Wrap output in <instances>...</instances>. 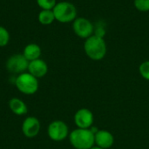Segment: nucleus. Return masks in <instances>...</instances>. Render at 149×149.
<instances>
[{
  "mask_svg": "<svg viewBox=\"0 0 149 149\" xmlns=\"http://www.w3.org/2000/svg\"><path fill=\"white\" fill-rule=\"evenodd\" d=\"M84 50L89 58L99 61L106 56L107 47L103 38L93 34L86 39L84 43Z\"/></svg>",
  "mask_w": 149,
  "mask_h": 149,
  "instance_id": "obj_1",
  "label": "nucleus"
},
{
  "mask_svg": "<svg viewBox=\"0 0 149 149\" xmlns=\"http://www.w3.org/2000/svg\"><path fill=\"white\" fill-rule=\"evenodd\" d=\"M71 145L75 149H90L94 146V134L91 129L77 128L69 134Z\"/></svg>",
  "mask_w": 149,
  "mask_h": 149,
  "instance_id": "obj_2",
  "label": "nucleus"
},
{
  "mask_svg": "<svg viewBox=\"0 0 149 149\" xmlns=\"http://www.w3.org/2000/svg\"><path fill=\"white\" fill-rule=\"evenodd\" d=\"M55 20L59 23L67 24L73 22L77 18V9L73 3L66 1L57 3L52 9Z\"/></svg>",
  "mask_w": 149,
  "mask_h": 149,
  "instance_id": "obj_3",
  "label": "nucleus"
},
{
  "mask_svg": "<svg viewBox=\"0 0 149 149\" xmlns=\"http://www.w3.org/2000/svg\"><path fill=\"white\" fill-rule=\"evenodd\" d=\"M14 83L17 89L25 95H33L38 92L39 86L38 79L29 72L18 74Z\"/></svg>",
  "mask_w": 149,
  "mask_h": 149,
  "instance_id": "obj_4",
  "label": "nucleus"
},
{
  "mask_svg": "<svg viewBox=\"0 0 149 149\" xmlns=\"http://www.w3.org/2000/svg\"><path fill=\"white\" fill-rule=\"evenodd\" d=\"M49 138L53 141H62L69 135L68 126L62 120H54L51 122L47 128Z\"/></svg>",
  "mask_w": 149,
  "mask_h": 149,
  "instance_id": "obj_5",
  "label": "nucleus"
},
{
  "mask_svg": "<svg viewBox=\"0 0 149 149\" xmlns=\"http://www.w3.org/2000/svg\"><path fill=\"white\" fill-rule=\"evenodd\" d=\"M29 61L24 58L23 54L17 53L11 55L6 61V69L14 74H20L27 71Z\"/></svg>",
  "mask_w": 149,
  "mask_h": 149,
  "instance_id": "obj_6",
  "label": "nucleus"
},
{
  "mask_svg": "<svg viewBox=\"0 0 149 149\" xmlns=\"http://www.w3.org/2000/svg\"><path fill=\"white\" fill-rule=\"evenodd\" d=\"M72 30L78 37L86 39L93 36L94 27L89 19L86 17H77L72 22Z\"/></svg>",
  "mask_w": 149,
  "mask_h": 149,
  "instance_id": "obj_7",
  "label": "nucleus"
},
{
  "mask_svg": "<svg viewBox=\"0 0 149 149\" xmlns=\"http://www.w3.org/2000/svg\"><path fill=\"white\" fill-rule=\"evenodd\" d=\"M94 120L93 113L87 108H80L74 114V122L78 128L89 129Z\"/></svg>",
  "mask_w": 149,
  "mask_h": 149,
  "instance_id": "obj_8",
  "label": "nucleus"
},
{
  "mask_svg": "<svg viewBox=\"0 0 149 149\" xmlns=\"http://www.w3.org/2000/svg\"><path fill=\"white\" fill-rule=\"evenodd\" d=\"M41 129V124L38 118L34 116H29L24 119L22 124V133L26 138L36 137Z\"/></svg>",
  "mask_w": 149,
  "mask_h": 149,
  "instance_id": "obj_9",
  "label": "nucleus"
},
{
  "mask_svg": "<svg viewBox=\"0 0 149 149\" xmlns=\"http://www.w3.org/2000/svg\"><path fill=\"white\" fill-rule=\"evenodd\" d=\"M28 72L36 77L37 79L45 77L48 72V65L46 62L41 58H38L33 61L29 62Z\"/></svg>",
  "mask_w": 149,
  "mask_h": 149,
  "instance_id": "obj_10",
  "label": "nucleus"
},
{
  "mask_svg": "<svg viewBox=\"0 0 149 149\" xmlns=\"http://www.w3.org/2000/svg\"><path fill=\"white\" fill-rule=\"evenodd\" d=\"M94 141L96 146L103 149H108L113 145L114 137L107 130H99L94 134Z\"/></svg>",
  "mask_w": 149,
  "mask_h": 149,
  "instance_id": "obj_11",
  "label": "nucleus"
},
{
  "mask_svg": "<svg viewBox=\"0 0 149 149\" xmlns=\"http://www.w3.org/2000/svg\"><path fill=\"white\" fill-rule=\"evenodd\" d=\"M41 53H42V51H41L40 46L37 44L31 43V44H28L24 48L22 54L30 62V61H33L38 58H40Z\"/></svg>",
  "mask_w": 149,
  "mask_h": 149,
  "instance_id": "obj_12",
  "label": "nucleus"
},
{
  "mask_svg": "<svg viewBox=\"0 0 149 149\" xmlns=\"http://www.w3.org/2000/svg\"><path fill=\"white\" fill-rule=\"evenodd\" d=\"M9 107L10 111L17 116L24 115L28 112V107L26 104L18 98L10 99V100L9 101Z\"/></svg>",
  "mask_w": 149,
  "mask_h": 149,
  "instance_id": "obj_13",
  "label": "nucleus"
},
{
  "mask_svg": "<svg viewBox=\"0 0 149 149\" xmlns=\"http://www.w3.org/2000/svg\"><path fill=\"white\" fill-rule=\"evenodd\" d=\"M38 22L43 25H49L55 21V17L52 10H42L38 15Z\"/></svg>",
  "mask_w": 149,
  "mask_h": 149,
  "instance_id": "obj_14",
  "label": "nucleus"
},
{
  "mask_svg": "<svg viewBox=\"0 0 149 149\" xmlns=\"http://www.w3.org/2000/svg\"><path fill=\"white\" fill-rule=\"evenodd\" d=\"M10 33L6 28L0 25V47L6 46L10 42Z\"/></svg>",
  "mask_w": 149,
  "mask_h": 149,
  "instance_id": "obj_15",
  "label": "nucleus"
},
{
  "mask_svg": "<svg viewBox=\"0 0 149 149\" xmlns=\"http://www.w3.org/2000/svg\"><path fill=\"white\" fill-rule=\"evenodd\" d=\"M38 5L42 10H52L57 3V0H36Z\"/></svg>",
  "mask_w": 149,
  "mask_h": 149,
  "instance_id": "obj_16",
  "label": "nucleus"
},
{
  "mask_svg": "<svg viewBox=\"0 0 149 149\" xmlns=\"http://www.w3.org/2000/svg\"><path fill=\"white\" fill-rule=\"evenodd\" d=\"M134 7L142 12L149 11V0H134Z\"/></svg>",
  "mask_w": 149,
  "mask_h": 149,
  "instance_id": "obj_17",
  "label": "nucleus"
},
{
  "mask_svg": "<svg viewBox=\"0 0 149 149\" xmlns=\"http://www.w3.org/2000/svg\"><path fill=\"white\" fill-rule=\"evenodd\" d=\"M139 72L143 79L149 80V60L144 61L140 65Z\"/></svg>",
  "mask_w": 149,
  "mask_h": 149,
  "instance_id": "obj_18",
  "label": "nucleus"
},
{
  "mask_svg": "<svg viewBox=\"0 0 149 149\" xmlns=\"http://www.w3.org/2000/svg\"><path fill=\"white\" fill-rule=\"evenodd\" d=\"M90 149H103V148H100V147H98V146H93V147H92Z\"/></svg>",
  "mask_w": 149,
  "mask_h": 149,
  "instance_id": "obj_19",
  "label": "nucleus"
}]
</instances>
